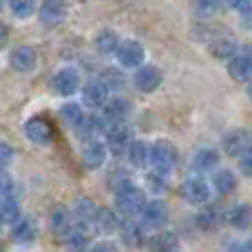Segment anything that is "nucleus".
Listing matches in <instances>:
<instances>
[{
    "mask_svg": "<svg viewBox=\"0 0 252 252\" xmlns=\"http://www.w3.org/2000/svg\"><path fill=\"white\" fill-rule=\"evenodd\" d=\"M51 87H53V91L62 97L75 95V93L80 91V87H82L80 71L75 69V66H62V69H58L56 75H53Z\"/></svg>",
    "mask_w": 252,
    "mask_h": 252,
    "instance_id": "obj_3",
    "label": "nucleus"
},
{
    "mask_svg": "<svg viewBox=\"0 0 252 252\" xmlns=\"http://www.w3.org/2000/svg\"><path fill=\"white\" fill-rule=\"evenodd\" d=\"M82 100L89 109H102L109 100V89L102 80H91L87 87L82 89Z\"/></svg>",
    "mask_w": 252,
    "mask_h": 252,
    "instance_id": "obj_16",
    "label": "nucleus"
},
{
    "mask_svg": "<svg viewBox=\"0 0 252 252\" xmlns=\"http://www.w3.org/2000/svg\"><path fill=\"white\" fill-rule=\"evenodd\" d=\"M60 118H62V122H64L66 126H71V128H75L80 120L84 118V113H82V106H80V104H75V102H69V104H62V109H60Z\"/></svg>",
    "mask_w": 252,
    "mask_h": 252,
    "instance_id": "obj_30",
    "label": "nucleus"
},
{
    "mask_svg": "<svg viewBox=\"0 0 252 252\" xmlns=\"http://www.w3.org/2000/svg\"><path fill=\"white\" fill-rule=\"evenodd\" d=\"M139 215H142V221L146 228H161L166 221H168V206H166L161 199L144 201Z\"/></svg>",
    "mask_w": 252,
    "mask_h": 252,
    "instance_id": "obj_8",
    "label": "nucleus"
},
{
    "mask_svg": "<svg viewBox=\"0 0 252 252\" xmlns=\"http://www.w3.org/2000/svg\"><path fill=\"white\" fill-rule=\"evenodd\" d=\"M106 157H109V148H106V142H100V139H89L87 146L82 151V161L87 168H100L104 166Z\"/></svg>",
    "mask_w": 252,
    "mask_h": 252,
    "instance_id": "obj_15",
    "label": "nucleus"
},
{
    "mask_svg": "<svg viewBox=\"0 0 252 252\" xmlns=\"http://www.w3.org/2000/svg\"><path fill=\"white\" fill-rule=\"evenodd\" d=\"M64 239H66V246H69L71 252H82V250H87V246H89V237L84 235L82 230H75V228Z\"/></svg>",
    "mask_w": 252,
    "mask_h": 252,
    "instance_id": "obj_33",
    "label": "nucleus"
},
{
    "mask_svg": "<svg viewBox=\"0 0 252 252\" xmlns=\"http://www.w3.org/2000/svg\"><path fill=\"white\" fill-rule=\"evenodd\" d=\"M13 161V146L7 142H0V168H7Z\"/></svg>",
    "mask_w": 252,
    "mask_h": 252,
    "instance_id": "obj_36",
    "label": "nucleus"
},
{
    "mask_svg": "<svg viewBox=\"0 0 252 252\" xmlns=\"http://www.w3.org/2000/svg\"><path fill=\"white\" fill-rule=\"evenodd\" d=\"M228 2H230L232 9H237V11H241V13L252 11V0H228Z\"/></svg>",
    "mask_w": 252,
    "mask_h": 252,
    "instance_id": "obj_39",
    "label": "nucleus"
},
{
    "mask_svg": "<svg viewBox=\"0 0 252 252\" xmlns=\"http://www.w3.org/2000/svg\"><path fill=\"white\" fill-rule=\"evenodd\" d=\"M9 62H11V66L18 73H31V71L35 69V64H38V53H35L33 47L22 44V47H18L16 51L11 53Z\"/></svg>",
    "mask_w": 252,
    "mask_h": 252,
    "instance_id": "obj_14",
    "label": "nucleus"
},
{
    "mask_svg": "<svg viewBox=\"0 0 252 252\" xmlns=\"http://www.w3.org/2000/svg\"><path fill=\"white\" fill-rule=\"evenodd\" d=\"M0 226H2V223H0Z\"/></svg>",
    "mask_w": 252,
    "mask_h": 252,
    "instance_id": "obj_47",
    "label": "nucleus"
},
{
    "mask_svg": "<svg viewBox=\"0 0 252 252\" xmlns=\"http://www.w3.org/2000/svg\"><path fill=\"white\" fill-rule=\"evenodd\" d=\"M228 73L235 82H250L252 80V53L237 49L232 58H228Z\"/></svg>",
    "mask_w": 252,
    "mask_h": 252,
    "instance_id": "obj_7",
    "label": "nucleus"
},
{
    "mask_svg": "<svg viewBox=\"0 0 252 252\" xmlns=\"http://www.w3.org/2000/svg\"><path fill=\"white\" fill-rule=\"evenodd\" d=\"M120 230H122V237H124V241L128 246H139L142 244V228H139L137 223H130V221L120 223Z\"/></svg>",
    "mask_w": 252,
    "mask_h": 252,
    "instance_id": "obj_32",
    "label": "nucleus"
},
{
    "mask_svg": "<svg viewBox=\"0 0 252 252\" xmlns=\"http://www.w3.org/2000/svg\"><path fill=\"white\" fill-rule=\"evenodd\" d=\"M73 228L75 226H73V215H71V210L64 208V206H58V208L51 213V232L56 237H62V239H64Z\"/></svg>",
    "mask_w": 252,
    "mask_h": 252,
    "instance_id": "obj_17",
    "label": "nucleus"
},
{
    "mask_svg": "<svg viewBox=\"0 0 252 252\" xmlns=\"http://www.w3.org/2000/svg\"><path fill=\"white\" fill-rule=\"evenodd\" d=\"M248 97L252 100V82H250V87H248Z\"/></svg>",
    "mask_w": 252,
    "mask_h": 252,
    "instance_id": "obj_44",
    "label": "nucleus"
},
{
    "mask_svg": "<svg viewBox=\"0 0 252 252\" xmlns=\"http://www.w3.org/2000/svg\"><path fill=\"white\" fill-rule=\"evenodd\" d=\"M177 246V237L173 232H159L151 239V252H173Z\"/></svg>",
    "mask_w": 252,
    "mask_h": 252,
    "instance_id": "obj_29",
    "label": "nucleus"
},
{
    "mask_svg": "<svg viewBox=\"0 0 252 252\" xmlns=\"http://www.w3.org/2000/svg\"><path fill=\"white\" fill-rule=\"evenodd\" d=\"M38 235V228H35L33 219L25 217V219H18L13 221V228H11V239L16 244H31Z\"/></svg>",
    "mask_w": 252,
    "mask_h": 252,
    "instance_id": "obj_20",
    "label": "nucleus"
},
{
    "mask_svg": "<svg viewBox=\"0 0 252 252\" xmlns=\"http://www.w3.org/2000/svg\"><path fill=\"white\" fill-rule=\"evenodd\" d=\"M226 221L230 223L232 228H237V230H246V228H250L252 223V206L250 204H237L232 206L230 210H228L226 215Z\"/></svg>",
    "mask_w": 252,
    "mask_h": 252,
    "instance_id": "obj_18",
    "label": "nucleus"
},
{
    "mask_svg": "<svg viewBox=\"0 0 252 252\" xmlns=\"http://www.w3.org/2000/svg\"><path fill=\"white\" fill-rule=\"evenodd\" d=\"M7 27H4L2 25V22H0V49H2L4 47V44H7Z\"/></svg>",
    "mask_w": 252,
    "mask_h": 252,
    "instance_id": "obj_41",
    "label": "nucleus"
},
{
    "mask_svg": "<svg viewBox=\"0 0 252 252\" xmlns=\"http://www.w3.org/2000/svg\"><path fill=\"white\" fill-rule=\"evenodd\" d=\"M130 142H133V133L124 122L109 126V130H106V148L113 155H124Z\"/></svg>",
    "mask_w": 252,
    "mask_h": 252,
    "instance_id": "obj_9",
    "label": "nucleus"
},
{
    "mask_svg": "<svg viewBox=\"0 0 252 252\" xmlns=\"http://www.w3.org/2000/svg\"><path fill=\"white\" fill-rule=\"evenodd\" d=\"M215 11H217V2H215V0H199V2H197V13H199L201 18L213 16Z\"/></svg>",
    "mask_w": 252,
    "mask_h": 252,
    "instance_id": "obj_38",
    "label": "nucleus"
},
{
    "mask_svg": "<svg viewBox=\"0 0 252 252\" xmlns=\"http://www.w3.org/2000/svg\"><path fill=\"white\" fill-rule=\"evenodd\" d=\"M113 53L124 69H137L139 64H144V58H146V51L137 40H124L115 47Z\"/></svg>",
    "mask_w": 252,
    "mask_h": 252,
    "instance_id": "obj_4",
    "label": "nucleus"
},
{
    "mask_svg": "<svg viewBox=\"0 0 252 252\" xmlns=\"http://www.w3.org/2000/svg\"><path fill=\"white\" fill-rule=\"evenodd\" d=\"M223 219H226V215H223L217 206H206L199 213V217H197V223H199V228H204V230H215L219 223H223Z\"/></svg>",
    "mask_w": 252,
    "mask_h": 252,
    "instance_id": "obj_25",
    "label": "nucleus"
},
{
    "mask_svg": "<svg viewBox=\"0 0 252 252\" xmlns=\"http://www.w3.org/2000/svg\"><path fill=\"white\" fill-rule=\"evenodd\" d=\"M102 82L106 84V89H122V84H124V78H122V73H118V71H106L104 73V78H102Z\"/></svg>",
    "mask_w": 252,
    "mask_h": 252,
    "instance_id": "obj_34",
    "label": "nucleus"
},
{
    "mask_svg": "<svg viewBox=\"0 0 252 252\" xmlns=\"http://www.w3.org/2000/svg\"><path fill=\"white\" fill-rule=\"evenodd\" d=\"M4 2H7V0H0V7H2V4H4Z\"/></svg>",
    "mask_w": 252,
    "mask_h": 252,
    "instance_id": "obj_45",
    "label": "nucleus"
},
{
    "mask_svg": "<svg viewBox=\"0 0 252 252\" xmlns=\"http://www.w3.org/2000/svg\"><path fill=\"white\" fill-rule=\"evenodd\" d=\"M0 252H4V248H2V244H0Z\"/></svg>",
    "mask_w": 252,
    "mask_h": 252,
    "instance_id": "obj_46",
    "label": "nucleus"
},
{
    "mask_svg": "<svg viewBox=\"0 0 252 252\" xmlns=\"http://www.w3.org/2000/svg\"><path fill=\"white\" fill-rule=\"evenodd\" d=\"M20 219V204L11 195L0 197V223H13Z\"/></svg>",
    "mask_w": 252,
    "mask_h": 252,
    "instance_id": "obj_26",
    "label": "nucleus"
},
{
    "mask_svg": "<svg viewBox=\"0 0 252 252\" xmlns=\"http://www.w3.org/2000/svg\"><path fill=\"white\" fill-rule=\"evenodd\" d=\"M66 13H69L66 0H44L40 7V20L47 27H58L64 22Z\"/></svg>",
    "mask_w": 252,
    "mask_h": 252,
    "instance_id": "obj_11",
    "label": "nucleus"
},
{
    "mask_svg": "<svg viewBox=\"0 0 252 252\" xmlns=\"http://www.w3.org/2000/svg\"><path fill=\"white\" fill-rule=\"evenodd\" d=\"M91 252H120V250L115 248V246H111V244H97Z\"/></svg>",
    "mask_w": 252,
    "mask_h": 252,
    "instance_id": "obj_40",
    "label": "nucleus"
},
{
    "mask_svg": "<svg viewBox=\"0 0 252 252\" xmlns=\"http://www.w3.org/2000/svg\"><path fill=\"white\" fill-rule=\"evenodd\" d=\"M219 164V153L215 151V148H199V151L195 153V157H192V168L197 170V173H206V170H213L217 168Z\"/></svg>",
    "mask_w": 252,
    "mask_h": 252,
    "instance_id": "obj_21",
    "label": "nucleus"
},
{
    "mask_svg": "<svg viewBox=\"0 0 252 252\" xmlns=\"http://www.w3.org/2000/svg\"><path fill=\"white\" fill-rule=\"evenodd\" d=\"M133 82L142 93H153L161 87L164 73H161V69H157V66H153V64H139L137 71H135Z\"/></svg>",
    "mask_w": 252,
    "mask_h": 252,
    "instance_id": "obj_5",
    "label": "nucleus"
},
{
    "mask_svg": "<svg viewBox=\"0 0 252 252\" xmlns=\"http://www.w3.org/2000/svg\"><path fill=\"white\" fill-rule=\"evenodd\" d=\"M250 133L246 128H232L228 130L226 135H223V153H226L228 157H239L241 153L246 151V148L250 146Z\"/></svg>",
    "mask_w": 252,
    "mask_h": 252,
    "instance_id": "obj_12",
    "label": "nucleus"
},
{
    "mask_svg": "<svg viewBox=\"0 0 252 252\" xmlns=\"http://www.w3.org/2000/svg\"><path fill=\"white\" fill-rule=\"evenodd\" d=\"M118 44H120V38L113 29H102L100 33L95 35V47L100 53H113Z\"/></svg>",
    "mask_w": 252,
    "mask_h": 252,
    "instance_id": "obj_27",
    "label": "nucleus"
},
{
    "mask_svg": "<svg viewBox=\"0 0 252 252\" xmlns=\"http://www.w3.org/2000/svg\"><path fill=\"white\" fill-rule=\"evenodd\" d=\"M91 223H95L97 232H102V235H113V232L120 230L118 215H115L113 210H109V208H97L95 217H93Z\"/></svg>",
    "mask_w": 252,
    "mask_h": 252,
    "instance_id": "obj_19",
    "label": "nucleus"
},
{
    "mask_svg": "<svg viewBox=\"0 0 252 252\" xmlns=\"http://www.w3.org/2000/svg\"><path fill=\"white\" fill-rule=\"evenodd\" d=\"M102 109H104V111H102V115H100V118L104 120L106 130H109V126L124 122V120L128 118V113H130V104L124 100V97H115V100H106V104L102 106Z\"/></svg>",
    "mask_w": 252,
    "mask_h": 252,
    "instance_id": "obj_13",
    "label": "nucleus"
},
{
    "mask_svg": "<svg viewBox=\"0 0 252 252\" xmlns=\"http://www.w3.org/2000/svg\"><path fill=\"white\" fill-rule=\"evenodd\" d=\"M25 135L31 139L33 144H40V146H47V144L53 142L56 137V130L49 120L44 118H31L25 122Z\"/></svg>",
    "mask_w": 252,
    "mask_h": 252,
    "instance_id": "obj_6",
    "label": "nucleus"
},
{
    "mask_svg": "<svg viewBox=\"0 0 252 252\" xmlns=\"http://www.w3.org/2000/svg\"><path fill=\"white\" fill-rule=\"evenodd\" d=\"M11 188H13V179H11V175H9L4 168H0V197L11 195Z\"/></svg>",
    "mask_w": 252,
    "mask_h": 252,
    "instance_id": "obj_37",
    "label": "nucleus"
},
{
    "mask_svg": "<svg viewBox=\"0 0 252 252\" xmlns=\"http://www.w3.org/2000/svg\"><path fill=\"white\" fill-rule=\"evenodd\" d=\"M239 164H241V173L246 177H252V144L239 155Z\"/></svg>",
    "mask_w": 252,
    "mask_h": 252,
    "instance_id": "obj_35",
    "label": "nucleus"
},
{
    "mask_svg": "<svg viewBox=\"0 0 252 252\" xmlns=\"http://www.w3.org/2000/svg\"><path fill=\"white\" fill-rule=\"evenodd\" d=\"M228 252H250L246 246H241V244H232L230 248H228Z\"/></svg>",
    "mask_w": 252,
    "mask_h": 252,
    "instance_id": "obj_42",
    "label": "nucleus"
},
{
    "mask_svg": "<svg viewBox=\"0 0 252 252\" xmlns=\"http://www.w3.org/2000/svg\"><path fill=\"white\" fill-rule=\"evenodd\" d=\"M246 248H248V250L252 252V235L248 237V241H246Z\"/></svg>",
    "mask_w": 252,
    "mask_h": 252,
    "instance_id": "obj_43",
    "label": "nucleus"
},
{
    "mask_svg": "<svg viewBox=\"0 0 252 252\" xmlns=\"http://www.w3.org/2000/svg\"><path fill=\"white\" fill-rule=\"evenodd\" d=\"M210 53L217 60H228V58H232L237 53V42L232 38H228V35H219V38H215L210 42Z\"/></svg>",
    "mask_w": 252,
    "mask_h": 252,
    "instance_id": "obj_23",
    "label": "nucleus"
},
{
    "mask_svg": "<svg viewBox=\"0 0 252 252\" xmlns=\"http://www.w3.org/2000/svg\"><path fill=\"white\" fill-rule=\"evenodd\" d=\"M213 186L217 188L219 195H223V197L230 195V192H235V188H237V175L232 173L230 168H219L213 177Z\"/></svg>",
    "mask_w": 252,
    "mask_h": 252,
    "instance_id": "obj_22",
    "label": "nucleus"
},
{
    "mask_svg": "<svg viewBox=\"0 0 252 252\" xmlns=\"http://www.w3.org/2000/svg\"><path fill=\"white\" fill-rule=\"evenodd\" d=\"M126 155H128L130 166H135V168H146L148 166V146L144 142H139V139H133L128 144Z\"/></svg>",
    "mask_w": 252,
    "mask_h": 252,
    "instance_id": "obj_24",
    "label": "nucleus"
},
{
    "mask_svg": "<svg viewBox=\"0 0 252 252\" xmlns=\"http://www.w3.org/2000/svg\"><path fill=\"white\" fill-rule=\"evenodd\" d=\"M9 9L16 18L27 20L35 13V0H9Z\"/></svg>",
    "mask_w": 252,
    "mask_h": 252,
    "instance_id": "obj_31",
    "label": "nucleus"
},
{
    "mask_svg": "<svg viewBox=\"0 0 252 252\" xmlns=\"http://www.w3.org/2000/svg\"><path fill=\"white\" fill-rule=\"evenodd\" d=\"M179 159L177 146L168 139H157L153 146H148V166L153 168V173L159 177H168L175 170Z\"/></svg>",
    "mask_w": 252,
    "mask_h": 252,
    "instance_id": "obj_1",
    "label": "nucleus"
},
{
    "mask_svg": "<svg viewBox=\"0 0 252 252\" xmlns=\"http://www.w3.org/2000/svg\"><path fill=\"white\" fill-rule=\"evenodd\" d=\"M95 210H97V206L93 204L89 197L75 199V217H78L82 223H91L93 217H95Z\"/></svg>",
    "mask_w": 252,
    "mask_h": 252,
    "instance_id": "obj_28",
    "label": "nucleus"
},
{
    "mask_svg": "<svg viewBox=\"0 0 252 252\" xmlns=\"http://www.w3.org/2000/svg\"><path fill=\"white\" fill-rule=\"evenodd\" d=\"M184 199L190 201L195 206H201L210 199V186L204 177L195 175V177H188L184 182Z\"/></svg>",
    "mask_w": 252,
    "mask_h": 252,
    "instance_id": "obj_10",
    "label": "nucleus"
},
{
    "mask_svg": "<svg viewBox=\"0 0 252 252\" xmlns=\"http://www.w3.org/2000/svg\"><path fill=\"white\" fill-rule=\"evenodd\" d=\"M144 201H146L144 190L135 182H130V179L118 182V186H115V208H118L120 215L133 217V215H137L142 210Z\"/></svg>",
    "mask_w": 252,
    "mask_h": 252,
    "instance_id": "obj_2",
    "label": "nucleus"
}]
</instances>
